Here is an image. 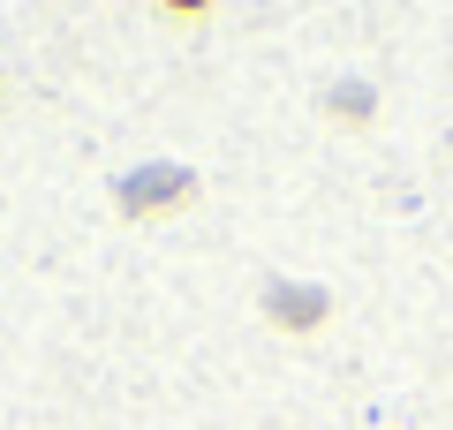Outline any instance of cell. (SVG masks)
<instances>
[{
  "mask_svg": "<svg viewBox=\"0 0 453 430\" xmlns=\"http://www.w3.org/2000/svg\"><path fill=\"white\" fill-rule=\"evenodd\" d=\"M189 196H196V174H189V166H166V159H151V166H136V174H121L113 204L129 211V219H166V211H181Z\"/></svg>",
  "mask_w": 453,
  "mask_h": 430,
  "instance_id": "cell-1",
  "label": "cell"
},
{
  "mask_svg": "<svg viewBox=\"0 0 453 430\" xmlns=\"http://www.w3.org/2000/svg\"><path fill=\"white\" fill-rule=\"evenodd\" d=\"M265 318H273L280 333H318V325L333 318V295H325V287H303V280H273L265 287Z\"/></svg>",
  "mask_w": 453,
  "mask_h": 430,
  "instance_id": "cell-2",
  "label": "cell"
},
{
  "mask_svg": "<svg viewBox=\"0 0 453 430\" xmlns=\"http://www.w3.org/2000/svg\"><path fill=\"white\" fill-rule=\"evenodd\" d=\"M325 113H333L340 128H363V121L378 113V91H371V83H340V91L325 98Z\"/></svg>",
  "mask_w": 453,
  "mask_h": 430,
  "instance_id": "cell-3",
  "label": "cell"
},
{
  "mask_svg": "<svg viewBox=\"0 0 453 430\" xmlns=\"http://www.w3.org/2000/svg\"><path fill=\"white\" fill-rule=\"evenodd\" d=\"M166 8H174V16H204L211 0H166Z\"/></svg>",
  "mask_w": 453,
  "mask_h": 430,
  "instance_id": "cell-4",
  "label": "cell"
}]
</instances>
